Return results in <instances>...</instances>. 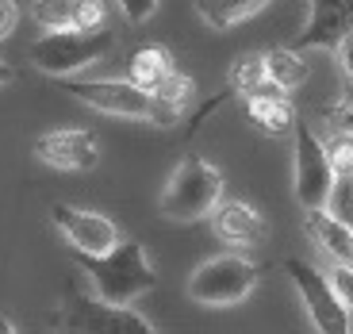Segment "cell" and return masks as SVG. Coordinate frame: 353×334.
<instances>
[{
    "label": "cell",
    "instance_id": "44dd1931",
    "mask_svg": "<svg viewBox=\"0 0 353 334\" xmlns=\"http://www.w3.org/2000/svg\"><path fill=\"white\" fill-rule=\"evenodd\" d=\"M257 85H265V58L261 54H242L239 62L230 66V88L246 100Z\"/></svg>",
    "mask_w": 353,
    "mask_h": 334
},
{
    "label": "cell",
    "instance_id": "4316f807",
    "mask_svg": "<svg viewBox=\"0 0 353 334\" xmlns=\"http://www.w3.org/2000/svg\"><path fill=\"white\" fill-rule=\"evenodd\" d=\"M334 54H338V66H342V73H345V85H353V27L342 35V43L334 46Z\"/></svg>",
    "mask_w": 353,
    "mask_h": 334
},
{
    "label": "cell",
    "instance_id": "9c48e42d",
    "mask_svg": "<svg viewBox=\"0 0 353 334\" xmlns=\"http://www.w3.org/2000/svg\"><path fill=\"white\" fill-rule=\"evenodd\" d=\"M50 219H54V227L62 230L65 242L73 246V254H85V257L112 254L119 246V238H123L108 215L88 211V208H73V204H54Z\"/></svg>",
    "mask_w": 353,
    "mask_h": 334
},
{
    "label": "cell",
    "instance_id": "4fadbf2b",
    "mask_svg": "<svg viewBox=\"0 0 353 334\" xmlns=\"http://www.w3.org/2000/svg\"><path fill=\"white\" fill-rule=\"evenodd\" d=\"M303 230L315 242V250L330 262V269H353V230L334 223L327 211H307L303 215Z\"/></svg>",
    "mask_w": 353,
    "mask_h": 334
},
{
    "label": "cell",
    "instance_id": "f546056e",
    "mask_svg": "<svg viewBox=\"0 0 353 334\" xmlns=\"http://www.w3.org/2000/svg\"><path fill=\"white\" fill-rule=\"evenodd\" d=\"M0 334H19V331H16V323H12L8 315H0Z\"/></svg>",
    "mask_w": 353,
    "mask_h": 334
},
{
    "label": "cell",
    "instance_id": "e0dca14e",
    "mask_svg": "<svg viewBox=\"0 0 353 334\" xmlns=\"http://www.w3.org/2000/svg\"><path fill=\"white\" fill-rule=\"evenodd\" d=\"M257 12H265L261 0H239V4H227V0H208V4H196V16H200L208 27H215V31H230V27H239V23H246V19H254Z\"/></svg>",
    "mask_w": 353,
    "mask_h": 334
},
{
    "label": "cell",
    "instance_id": "d4e9b609",
    "mask_svg": "<svg viewBox=\"0 0 353 334\" xmlns=\"http://www.w3.org/2000/svg\"><path fill=\"white\" fill-rule=\"evenodd\" d=\"M327 281H330V288H334L338 304L353 315V269H330Z\"/></svg>",
    "mask_w": 353,
    "mask_h": 334
},
{
    "label": "cell",
    "instance_id": "ac0fdd59",
    "mask_svg": "<svg viewBox=\"0 0 353 334\" xmlns=\"http://www.w3.org/2000/svg\"><path fill=\"white\" fill-rule=\"evenodd\" d=\"M150 97L158 100V104L165 108V112L181 115V112H185V104H192V97H196V81L188 77L185 70H173V73H169V77L158 85V88H154Z\"/></svg>",
    "mask_w": 353,
    "mask_h": 334
},
{
    "label": "cell",
    "instance_id": "7a4b0ae2",
    "mask_svg": "<svg viewBox=\"0 0 353 334\" xmlns=\"http://www.w3.org/2000/svg\"><path fill=\"white\" fill-rule=\"evenodd\" d=\"M223 204V173L203 158H185L173 169L158 208L173 223H200Z\"/></svg>",
    "mask_w": 353,
    "mask_h": 334
},
{
    "label": "cell",
    "instance_id": "6da1fadb",
    "mask_svg": "<svg viewBox=\"0 0 353 334\" xmlns=\"http://www.w3.org/2000/svg\"><path fill=\"white\" fill-rule=\"evenodd\" d=\"M73 262L88 277V296L108 308H131L139 296L158 288V269L146 257V246L134 238H119V246L104 257L73 254Z\"/></svg>",
    "mask_w": 353,
    "mask_h": 334
},
{
    "label": "cell",
    "instance_id": "ffe728a7",
    "mask_svg": "<svg viewBox=\"0 0 353 334\" xmlns=\"http://www.w3.org/2000/svg\"><path fill=\"white\" fill-rule=\"evenodd\" d=\"M334 223H342L345 230H353V173H342L334 177L330 185V196H327V208H323Z\"/></svg>",
    "mask_w": 353,
    "mask_h": 334
},
{
    "label": "cell",
    "instance_id": "5b68a950",
    "mask_svg": "<svg viewBox=\"0 0 353 334\" xmlns=\"http://www.w3.org/2000/svg\"><path fill=\"white\" fill-rule=\"evenodd\" d=\"M112 50H115V39L108 31H92V35L62 31V35H39L31 43V62L58 81H73V73L97 66Z\"/></svg>",
    "mask_w": 353,
    "mask_h": 334
},
{
    "label": "cell",
    "instance_id": "5bb4252c",
    "mask_svg": "<svg viewBox=\"0 0 353 334\" xmlns=\"http://www.w3.org/2000/svg\"><path fill=\"white\" fill-rule=\"evenodd\" d=\"M173 70H176L173 54H169L161 43H146V46H139V50L131 54V62H127V73H131V77L127 81H131L134 88H142V92H154Z\"/></svg>",
    "mask_w": 353,
    "mask_h": 334
},
{
    "label": "cell",
    "instance_id": "30bf717a",
    "mask_svg": "<svg viewBox=\"0 0 353 334\" xmlns=\"http://www.w3.org/2000/svg\"><path fill=\"white\" fill-rule=\"evenodd\" d=\"M35 158L46 161L50 169L62 173H88L100 161L97 135L85 127H62V131H46L35 139Z\"/></svg>",
    "mask_w": 353,
    "mask_h": 334
},
{
    "label": "cell",
    "instance_id": "cb8c5ba5",
    "mask_svg": "<svg viewBox=\"0 0 353 334\" xmlns=\"http://www.w3.org/2000/svg\"><path fill=\"white\" fill-rule=\"evenodd\" d=\"M323 146H327V158H330L334 177L353 173V135H330V139H323Z\"/></svg>",
    "mask_w": 353,
    "mask_h": 334
},
{
    "label": "cell",
    "instance_id": "603a6c76",
    "mask_svg": "<svg viewBox=\"0 0 353 334\" xmlns=\"http://www.w3.org/2000/svg\"><path fill=\"white\" fill-rule=\"evenodd\" d=\"M327 127L330 135H353V85H345L338 104L327 108Z\"/></svg>",
    "mask_w": 353,
    "mask_h": 334
},
{
    "label": "cell",
    "instance_id": "7402d4cb",
    "mask_svg": "<svg viewBox=\"0 0 353 334\" xmlns=\"http://www.w3.org/2000/svg\"><path fill=\"white\" fill-rule=\"evenodd\" d=\"M104 19H108V4L100 0H73V31L81 35H92V31H104Z\"/></svg>",
    "mask_w": 353,
    "mask_h": 334
},
{
    "label": "cell",
    "instance_id": "7c38bea8",
    "mask_svg": "<svg viewBox=\"0 0 353 334\" xmlns=\"http://www.w3.org/2000/svg\"><path fill=\"white\" fill-rule=\"evenodd\" d=\"M350 27H353V4H311L307 23H303V35L292 50L303 54V50H315V46L334 50Z\"/></svg>",
    "mask_w": 353,
    "mask_h": 334
},
{
    "label": "cell",
    "instance_id": "484cf974",
    "mask_svg": "<svg viewBox=\"0 0 353 334\" xmlns=\"http://www.w3.org/2000/svg\"><path fill=\"white\" fill-rule=\"evenodd\" d=\"M119 12H123L127 23H146V19L158 12V0H123V4H119Z\"/></svg>",
    "mask_w": 353,
    "mask_h": 334
},
{
    "label": "cell",
    "instance_id": "2e32d148",
    "mask_svg": "<svg viewBox=\"0 0 353 334\" xmlns=\"http://www.w3.org/2000/svg\"><path fill=\"white\" fill-rule=\"evenodd\" d=\"M246 115H250V124H254L257 131L273 135V139H281V135H292V127H296V119H300L288 97L246 100Z\"/></svg>",
    "mask_w": 353,
    "mask_h": 334
},
{
    "label": "cell",
    "instance_id": "f1b7e54d",
    "mask_svg": "<svg viewBox=\"0 0 353 334\" xmlns=\"http://www.w3.org/2000/svg\"><path fill=\"white\" fill-rule=\"evenodd\" d=\"M12 81H16V70H12V66L4 62V58H0V88H4V85H12Z\"/></svg>",
    "mask_w": 353,
    "mask_h": 334
},
{
    "label": "cell",
    "instance_id": "9a60e30c",
    "mask_svg": "<svg viewBox=\"0 0 353 334\" xmlns=\"http://www.w3.org/2000/svg\"><path fill=\"white\" fill-rule=\"evenodd\" d=\"M265 58V81L269 85H276L288 97L292 88H300L303 81L311 77V66L303 62V54H296L292 46H276V50L261 54Z\"/></svg>",
    "mask_w": 353,
    "mask_h": 334
},
{
    "label": "cell",
    "instance_id": "3957f363",
    "mask_svg": "<svg viewBox=\"0 0 353 334\" xmlns=\"http://www.w3.org/2000/svg\"><path fill=\"white\" fill-rule=\"evenodd\" d=\"M58 85L77 97L81 104L97 108L104 115H119V119H142V124H154V127H173L181 115L165 112L150 92L134 88L131 81H58Z\"/></svg>",
    "mask_w": 353,
    "mask_h": 334
},
{
    "label": "cell",
    "instance_id": "d6986e66",
    "mask_svg": "<svg viewBox=\"0 0 353 334\" xmlns=\"http://www.w3.org/2000/svg\"><path fill=\"white\" fill-rule=\"evenodd\" d=\"M35 23L43 27V35H62V31H73V0H43L31 8Z\"/></svg>",
    "mask_w": 353,
    "mask_h": 334
},
{
    "label": "cell",
    "instance_id": "ba28073f",
    "mask_svg": "<svg viewBox=\"0 0 353 334\" xmlns=\"http://www.w3.org/2000/svg\"><path fill=\"white\" fill-rule=\"evenodd\" d=\"M284 273L292 277V284H296V292H300L303 308H307L311 323H315L319 334H353L350 326V311L338 304L334 288H330L327 273L315 269L311 262H303V257H288L284 262Z\"/></svg>",
    "mask_w": 353,
    "mask_h": 334
},
{
    "label": "cell",
    "instance_id": "8fae6325",
    "mask_svg": "<svg viewBox=\"0 0 353 334\" xmlns=\"http://www.w3.org/2000/svg\"><path fill=\"white\" fill-rule=\"evenodd\" d=\"M212 219V230L223 246L230 250H250V246H261L269 227H265V215L246 200H223L219 208L208 215Z\"/></svg>",
    "mask_w": 353,
    "mask_h": 334
},
{
    "label": "cell",
    "instance_id": "83f0119b",
    "mask_svg": "<svg viewBox=\"0 0 353 334\" xmlns=\"http://www.w3.org/2000/svg\"><path fill=\"white\" fill-rule=\"evenodd\" d=\"M16 23H19V8L8 4V0H0V39H8L16 31Z\"/></svg>",
    "mask_w": 353,
    "mask_h": 334
},
{
    "label": "cell",
    "instance_id": "8992f818",
    "mask_svg": "<svg viewBox=\"0 0 353 334\" xmlns=\"http://www.w3.org/2000/svg\"><path fill=\"white\" fill-rule=\"evenodd\" d=\"M54 331L58 334H158L139 311L108 308V304H100V299H92L88 292H77V288L62 299Z\"/></svg>",
    "mask_w": 353,
    "mask_h": 334
},
{
    "label": "cell",
    "instance_id": "277c9868",
    "mask_svg": "<svg viewBox=\"0 0 353 334\" xmlns=\"http://www.w3.org/2000/svg\"><path fill=\"white\" fill-rule=\"evenodd\" d=\"M257 288V265L242 254H219L196 265L188 277V299L203 308H234Z\"/></svg>",
    "mask_w": 353,
    "mask_h": 334
},
{
    "label": "cell",
    "instance_id": "52a82bcc",
    "mask_svg": "<svg viewBox=\"0 0 353 334\" xmlns=\"http://www.w3.org/2000/svg\"><path fill=\"white\" fill-rule=\"evenodd\" d=\"M292 135H296V200H300L303 215L307 211H323L327 208V196H330V185H334V169H330L327 146L315 135V127H307L303 119H296Z\"/></svg>",
    "mask_w": 353,
    "mask_h": 334
}]
</instances>
